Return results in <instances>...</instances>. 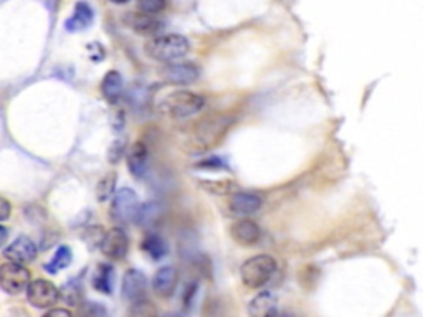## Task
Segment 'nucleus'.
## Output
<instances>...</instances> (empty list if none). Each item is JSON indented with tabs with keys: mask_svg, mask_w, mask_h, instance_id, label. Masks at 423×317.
I'll return each mask as SVG.
<instances>
[{
	"mask_svg": "<svg viewBox=\"0 0 423 317\" xmlns=\"http://www.w3.org/2000/svg\"><path fill=\"white\" fill-rule=\"evenodd\" d=\"M139 197L133 189H119L113 193V202H111V218L116 225H129L133 223L136 213L139 210Z\"/></svg>",
	"mask_w": 423,
	"mask_h": 317,
	"instance_id": "39448f33",
	"label": "nucleus"
},
{
	"mask_svg": "<svg viewBox=\"0 0 423 317\" xmlns=\"http://www.w3.org/2000/svg\"><path fill=\"white\" fill-rule=\"evenodd\" d=\"M147 164H149V150L144 142L138 141L134 142L133 148L129 150V156H127V167H129L131 174L136 178L144 177Z\"/></svg>",
	"mask_w": 423,
	"mask_h": 317,
	"instance_id": "2eb2a0df",
	"label": "nucleus"
},
{
	"mask_svg": "<svg viewBox=\"0 0 423 317\" xmlns=\"http://www.w3.org/2000/svg\"><path fill=\"white\" fill-rule=\"evenodd\" d=\"M101 93L107 102L114 105L123 94V77L118 71H107L101 83Z\"/></svg>",
	"mask_w": 423,
	"mask_h": 317,
	"instance_id": "f3484780",
	"label": "nucleus"
},
{
	"mask_svg": "<svg viewBox=\"0 0 423 317\" xmlns=\"http://www.w3.org/2000/svg\"><path fill=\"white\" fill-rule=\"evenodd\" d=\"M30 271L23 264L7 261L0 266V288L7 294H20L29 286Z\"/></svg>",
	"mask_w": 423,
	"mask_h": 317,
	"instance_id": "423d86ee",
	"label": "nucleus"
},
{
	"mask_svg": "<svg viewBox=\"0 0 423 317\" xmlns=\"http://www.w3.org/2000/svg\"><path fill=\"white\" fill-rule=\"evenodd\" d=\"M164 7H166V0H139L138 2V9L142 14L155 15L162 12Z\"/></svg>",
	"mask_w": 423,
	"mask_h": 317,
	"instance_id": "bb28decb",
	"label": "nucleus"
},
{
	"mask_svg": "<svg viewBox=\"0 0 423 317\" xmlns=\"http://www.w3.org/2000/svg\"><path fill=\"white\" fill-rule=\"evenodd\" d=\"M198 74H201V71L194 63L170 61L162 70V77L169 83H174V85H192L198 79Z\"/></svg>",
	"mask_w": 423,
	"mask_h": 317,
	"instance_id": "9d476101",
	"label": "nucleus"
},
{
	"mask_svg": "<svg viewBox=\"0 0 423 317\" xmlns=\"http://www.w3.org/2000/svg\"><path fill=\"white\" fill-rule=\"evenodd\" d=\"M27 299L34 307L50 309L58 303L60 291L51 281L35 279L27 286Z\"/></svg>",
	"mask_w": 423,
	"mask_h": 317,
	"instance_id": "0eeeda50",
	"label": "nucleus"
},
{
	"mask_svg": "<svg viewBox=\"0 0 423 317\" xmlns=\"http://www.w3.org/2000/svg\"><path fill=\"white\" fill-rule=\"evenodd\" d=\"M10 212H12V207L9 202H7L5 198L0 197V221L7 220V218L10 217Z\"/></svg>",
	"mask_w": 423,
	"mask_h": 317,
	"instance_id": "c85d7f7f",
	"label": "nucleus"
},
{
	"mask_svg": "<svg viewBox=\"0 0 423 317\" xmlns=\"http://www.w3.org/2000/svg\"><path fill=\"white\" fill-rule=\"evenodd\" d=\"M91 22H93V10L90 9L88 3L79 2L77 3V7H75L73 17L66 20L65 27L68 31H79L88 29V27L91 25Z\"/></svg>",
	"mask_w": 423,
	"mask_h": 317,
	"instance_id": "a211bd4d",
	"label": "nucleus"
},
{
	"mask_svg": "<svg viewBox=\"0 0 423 317\" xmlns=\"http://www.w3.org/2000/svg\"><path fill=\"white\" fill-rule=\"evenodd\" d=\"M7 236H9V230H7L5 227H2V225H0V247H2V245L5 243V241H7Z\"/></svg>",
	"mask_w": 423,
	"mask_h": 317,
	"instance_id": "7c9ffc66",
	"label": "nucleus"
},
{
	"mask_svg": "<svg viewBox=\"0 0 423 317\" xmlns=\"http://www.w3.org/2000/svg\"><path fill=\"white\" fill-rule=\"evenodd\" d=\"M190 50L189 40L182 35H162L149 40L146 45L147 57L157 61H177L185 57Z\"/></svg>",
	"mask_w": 423,
	"mask_h": 317,
	"instance_id": "7ed1b4c3",
	"label": "nucleus"
},
{
	"mask_svg": "<svg viewBox=\"0 0 423 317\" xmlns=\"http://www.w3.org/2000/svg\"><path fill=\"white\" fill-rule=\"evenodd\" d=\"M202 187L207 189L212 193H218V195H225L237 190V184L229 178H220V180H202Z\"/></svg>",
	"mask_w": 423,
	"mask_h": 317,
	"instance_id": "5701e85b",
	"label": "nucleus"
},
{
	"mask_svg": "<svg viewBox=\"0 0 423 317\" xmlns=\"http://www.w3.org/2000/svg\"><path fill=\"white\" fill-rule=\"evenodd\" d=\"M230 235L242 247H253L260 241L261 230L255 221L251 220H238L231 225Z\"/></svg>",
	"mask_w": 423,
	"mask_h": 317,
	"instance_id": "f8f14e48",
	"label": "nucleus"
},
{
	"mask_svg": "<svg viewBox=\"0 0 423 317\" xmlns=\"http://www.w3.org/2000/svg\"><path fill=\"white\" fill-rule=\"evenodd\" d=\"M235 119L229 114H215L205 118L202 122L195 126L192 133V146L195 150H207L215 148L218 142L225 137L227 130L233 124Z\"/></svg>",
	"mask_w": 423,
	"mask_h": 317,
	"instance_id": "f257e3e1",
	"label": "nucleus"
},
{
	"mask_svg": "<svg viewBox=\"0 0 423 317\" xmlns=\"http://www.w3.org/2000/svg\"><path fill=\"white\" fill-rule=\"evenodd\" d=\"M229 207L233 215L248 217V215H253V213H257L258 210H260L261 198L258 195H253V193L238 192L231 195Z\"/></svg>",
	"mask_w": 423,
	"mask_h": 317,
	"instance_id": "4468645a",
	"label": "nucleus"
},
{
	"mask_svg": "<svg viewBox=\"0 0 423 317\" xmlns=\"http://www.w3.org/2000/svg\"><path fill=\"white\" fill-rule=\"evenodd\" d=\"M131 27L141 35H155L159 30L162 29V22L154 17L151 14H134L129 18Z\"/></svg>",
	"mask_w": 423,
	"mask_h": 317,
	"instance_id": "6ab92c4d",
	"label": "nucleus"
},
{
	"mask_svg": "<svg viewBox=\"0 0 423 317\" xmlns=\"http://www.w3.org/2000/svg\"><path fill=\"white\" fill-rule=\"evenodd\" d=\"M142 249L149 255L153 260H162L167 255V245L159 235L149 233L142 241Z\"/></svg>",
	"mask_w": 423,
	"mask_h": 317,
	"instance_id": "412c9836",
	"label": "nucleus"
},
{
	"mask_svg": "<svg viewBox=\"0 0 423 317\" xmlns=\"http://www.w3.org/2000/svg\"><path fill=\"white\" fill-rule=\"evenodd\" d=\"M179 281V273L174 266H162L155 273L154 279H153V288L155 291V294L159 297H170L174 294L175 286H177Z\"/></svg>",
	"mask_w": 423,
	"mask_h": 317,
	"instance_id": "ddd939ff",
	"label": "nucleus"
},
{
	"mask_svg": "<svg viewBox=\"0 0 423 317\" xmlns=\"http://www.w3.org/2000/svg\"><path fill=\"white\" fill-rule=\"evenodd\" d=\"M3 256L9 261H15L20 264L31 263L37 258V245L29 236H18L14 243L5 248Z\"/></svg>",
	"mask_w": 423,
	"mask_h": 317,
	"instance_id": "9b49d317",
	"label": "nucleus"
},
{
	"mask_svg": "<svg viewBox=\"0 0 423 317\" xmlns=\"http://www.w3.org/2000/svg\"><path fill=\"white\" fill-rule=\"evenodd\" d=\"M99 245H101L103 255L113 261H119L127 255V249H129V238H127L125 230L116 227L103 235L101 243Z\"/></svg>",
	"mask_w": 423,
	"mask_h": 317,
	"instance_id": "6e6552de",
	"label": "nucleus"
},
{
	"mask_svg": "<svg viewBox=\"0 0 423 317\" xmlns=\"http://www.w3.org/2000/svg\"><path fill=\"white\" fill-rule=\"evenodd\" d=\"M114 187H116V174H110V176L103 177L97 187L98 200L99 202L110 200L114 193Z\"/></svg>",
	"mask_w": 423,
	"mask_h": 317,
	"instance_id": "393cba45",
	"label": "nucleus"
},
{
	"mask_svg": "<svg viewBox=\"0 0 423 317\" xmlns=\"http://www.w3.org/2000/svg\"><path fill=\"white\" fill-rule=\"evenodd\" d=\"M47 316H65V317H70L71 312L66 311V309H51V311L47 312Z\"/></svg>",
	"mask_w": 423,
	"mask_h": 317,
	"instance_id": "c756f323",
	"label": "nucleus"
},
{
	"mask_svg": "<svg viewBox=\"0 0 423 317\" xmlns=\"http://www.w3.org/2000/svg\"><path fill=\"white\" fill-rule=\"evenodd\" d=\"M121 291L123 297H125L126 301H129L131 304L144 299L147 291V279L144 273H141L139 269H129V271H126L125 277H123Z\"/></svg>",
	"mask_w": 423,
	"mask_h": 317,
	"instance_id": "1a4fd4ad",
	"label": "nucleus"
},
{
	"mask_svg": "<svg viewBox=\"0 0 423 317\" xmlns=\"http://www.w3.org/2000/svg\"><path fill=\"white\" fill-rule=\"evenodd\" d=\"M203 105L205 101L198 94L190 91H174L159 102V109L170 119H187L195 116L203 108Z\"/></svg>",
	"mask_w": 423,
	"mask_h": 317,
	"instance_id": "f03ea898",
	"label": "nucleus"
},
{
	"mask_svg": "<svg viewBox=\"0 0 423 317\" xmlns=\"http://www.w3.org/2000/svg\"><path fill=\"white\" fill-rule=\"evenodd\" d=\"M157 217H159V207L155 204L139 205V210L134 218V223L139 225V227H146V225L153 223Z\"/></svg>",
	"mask_w": 423,
	"mask_h": 317,
	"instance_id": "b1692460",
	"label": "nucleus"
},
{
	"mask_svg": "<svg viewBox=\"0 0 423 317\" xmlns=\"http://www.w3.org/2000/svg\"><path fill=\"white\" fill-rule=\"evenodd\" d=\"M123 149H125V146H123V141L119 142V144H118V141H116L113 144V149H111V152H110V158H111V162H113V164H116V162L121 158Z\"/></svg>",
	"mask_w": 423,
	"mask_h": 317,
	"instance_id": "cd10ccee",
	"label": "nucleus"
},
{
	"mask_svg": "<svg viewBox=\"0 0 423 317\" xmlns=\"http://www.w3.org/2000/svg\"><path fill=\"white\" fill-rule=\"evenodd\" d=\"M277 260L270 255H257L246 260L240 268L243 284L250 289H260L268 284L277 273Z\"/></svg>",
	"mask_w": 423,
	"mask_h": 317,
	"instance_id": "20e7f679",
	"label": "nucleus"
},
{
	"mask_svg": "<svg viewBox=\"0 0 423 317\" xmlns=\"http://www.w3.org/2000/svg\"><path fill=\"white\" fill-rule=\"evenodd\" d=\"M60 297L68 304V306H77L81 299V288L78 286L77 281H71L63 286L62 291H60Z\"/></svg>",
	"mask_w": 423,
	"mask_h": 317,
	"instance_id": "a878e982",
	"label": "nucleus"
},
{
	"mask_svg": "<svg viewBox=\"0 0 423 317\" xmlns=\"http://www.w3.org/2000/svg\"><path fill=\"white\" fill-rule=\"evenodd\" d=\"M71 260H73V255H71V249L68 247H60L55 253V256L51 258L50 263L45 264V269L49 273H58L62 269H65L70 266Z\"/></svg>",
	"mask_w": 423,
	"mask_h": 317,
	"instance_id": "4be33fe9",
	"label": "nucleus"
},
{
	"mask_svg": "<svg viewBox=\"0 0 423 317\" xmlns=\"http://www.w3.org/2000/svg\"><path fill=\"white\" fill-rule=\"evenodd\" d=\"M111 3H116V5H123V3H127L129 0H110Z\"/></svg>",
	"mask_w": 423,
	"mask_h": 317,
	"instance_id": "2f4dec72",
	"label": "nucleus"
},
{
	"mask_svg": "<svg viewBox=\"0 0 423 317\" xmlns=\"http://www.w3.org/2000/svg\"><path fill=\"white\" fill-rule=\"evenodd\" d=\"M113 277H114L113 268H111L110 264H101L93 276L94 289L103 292V294H111V291H113Z\"/></svg>",
	"mask_w": 423,
	"mask_h": 317,
	"instance_id": "aec40b11",
	"label": "nucleus"
},
{
	"mask_svg": "<svg viewBox=\"0 0 423 317\" xmlns=\"http://www.w3.org/2000/svg\"><path fill=\"white\" fill-rule=\"evenodd\" d=\"M278 312V297L271 291H263L248 304V314L255 317L274 316Z\"/></svg>",
	"mask_w": 423,
	"mask_h": 317,
	"instance_id": "dca6fc26",
	"label": "nucleus"
}]
</instances>
